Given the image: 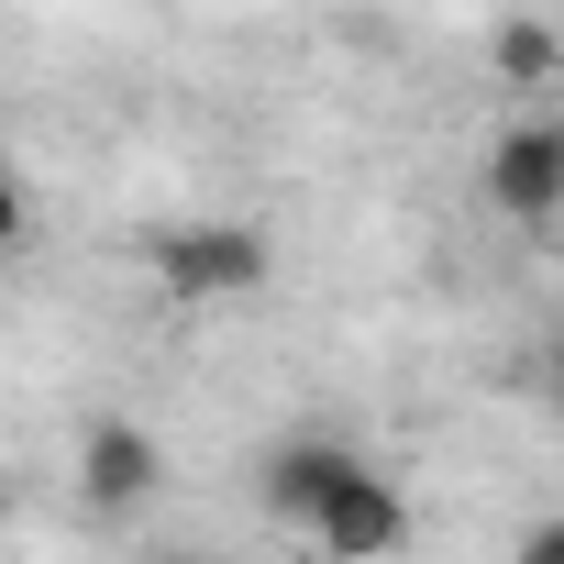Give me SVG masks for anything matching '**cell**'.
<instances>
[{"instance_id": "6da1fadb", "label": "cell", "mask_w": 564, "mask_h": 564, "mask_svg": "<svg viewBox=\"0 0 564 564\" xmlns=\"http://www.w3.org/2000/svg\"><path fill=\"white\" fill-rule=\"evenodd\" d=\"M410 487L355 443L333 476H322V498H311V520H300V542L311 553H333V564H388V553H410Z\"/></svg>"}, {"instance_id": "7a4b0ae2", "label": "cell", "mask_w": 564, "mask_h": 564, "mask_svg": "<svg viewBox=\"0 0 564 564\" xmlns=\"http://www.w3.org/2000/svg\"><path fill=\"white\" fill-rule=\"evenodd\" d=\"M67 487H78V509H89L100 531H122V520H144V509L166 498V443H155L133 410H89V421H78V454H67Z\"/></svg>"}, {"instance_id": "3957f363", "label": "cell", "mask_w": 564, "mask_h": 564, "mask_svg": "<svg viewBox=\"0 0 564 564\" xmlns=\"http://www.w3.org/2000/svg\"><path fill=\"white\" fill-rule=\"evenodd\" d=\"M144 265H155V289H166V300L210 311V300H254V289H265L276 243H265L254 221H166V232L144 243Z\"/></svg>"}, {"instance_id": "277c9868", "label": "cell", "mask_w": 564, "mask_h": 564, "mask_svg": "<svg viewBox=\"0 0 564 564\" xmlns=\"http://www.w3.org/2000/svg\"><path fill=\"white\" fill-rule=\"evenodd\" d=\"M487 210L520 221V232L564 221V122H542V111L498 122V144H487Z\"/></svg>"}, {"instance_id": "5b68a950", "label": "cell", "mask_w": 564, "mask_h": 564, "mask_svg": "<svg viewBox=\"0 0 564 564\" xmlns=\"http://www.w3.org/2000/svg\"><path fill=\"white\" fill-rule=\"evenodd\" d=\"M355 454V432H333V421H289V432H265V454H254V509L276 520V531H300L311 520V498H322V476Z\"/></svg>"}, {"instance_id": "8992f818", "label": "cell", "mask_w": 564, "mask_h": 564, "mask_svg": "<svg viewBox=\"0 0 564 564\" xmlns=\"http://www.w3.org/2000/svg\"><path fill=\"white\" fill-rule=\"evenodd\" d=\"M487 67H498V89H553L564 78V34L542 23V12H498V34H487Z\"/></svg>"}, {"instance_id": "52a82bcc", "label": "cell", "mask_w": 564, "mask_h": 564, "mask_svg": "<svg viewBox=\"0 0 564 564\" xmlns=\"http://www.w3.org/2000/svg\"><path fill=\"white\" fill-rule=\"evenodd\" d=\"M531 388H542V410L564 421V322H553V333L531 344Z\"/></svg>"}, {"instance_id": "ba28073f", "label": "cell", "mask_w": 564, "mask_h": 564, "mask_svg": "<svg viewBox=\"0 0 564 564\" xmlns=\"http://www.w3.org/2000/svg\"><path fill=\"white\" fill-rule=\"evenodd\" d=\"M23 243H34V199H23V188H12V177H0V265H12V254H23Z\"/></svg>"}, {"instance_id": "9c48e42d", "label": "cell", "mask_w": 564, "mask_h": 564, "mask_svg": "<svg viewBox=\"0 0 564 564\" xmlns=\"http://www.w3.org/2000/svg\"><path fill=\"white\" fill-rule=\"evenodd\" d=\"M509 564H564V509H553V520H531V531H520V553H509Z\"/></svg>"}, {"instance_id": "30bf717a", "label": "cell", "mask_w": 564, "mask_h": 564, "mask_svg": "<svg viewBox=\"0 0 564 564\" xmlns=\"http://www.w3.org/2000/svg\"><path fill=\"white\" fill-rule=\"evenodd\" d=\"M144 564H221V553H199V542H166V553H144Z\"/></svg>"}, {"instance_id": "8fae6325", "label": "cell", "mask_w": 564, "mask_h": 564, "mask_svg": "<svg viewBox=\"0 0 564 564\" xmlns=\"http://www.w3.org/2000/svg\"><path fill=\"white\" fill-rule=\"evenodd\" d=\"M0 520H23V487H12V465H0Z\"/></svg>"}]
</instances>
